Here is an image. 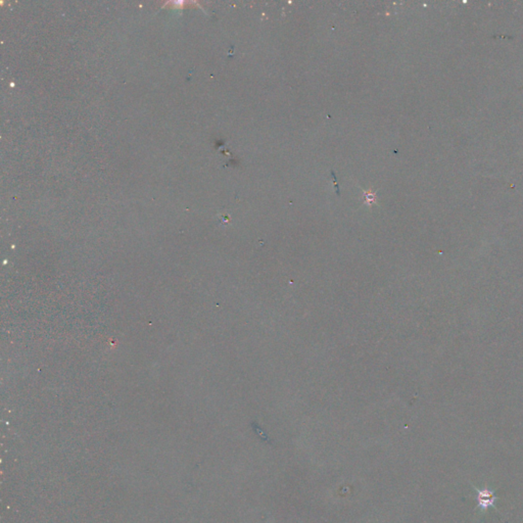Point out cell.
<instances>
[{
    "mask_svg": "<svg viewBox=\"0 0 523 523\" xmlns=\"http://www.w3.org/2000/svg\"><path fill=\"white\" fill-rule=\"evenodd\" d=\"M478 492V502H479V508L481 510H485L490 507H494L495 505V501H496V497L494 496V494L488 490V489H483V490H477Z\"/></svg>",
    "mask_w": 523,
    "mask_h": 523,
    "instance_id": "cell-1",
    "label": "cell"
}]
</instances>
